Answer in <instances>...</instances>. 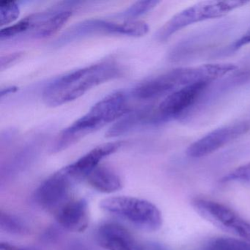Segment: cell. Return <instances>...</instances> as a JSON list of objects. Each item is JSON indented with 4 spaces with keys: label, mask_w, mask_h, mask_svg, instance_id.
Segmentation results:
<instances>
[{
    "label": "cell",
    "mask_w": 250,
    "mask_h": 250,
    "mask_svg": "<svg viewBox=\"0 0 250 250\" xmlns=\"http://www.w3.org/2000/svg\"><path fill=\"white\" fill-rule=\"evenodd\" d=\"M124 68L113 61H102L57 79L45 88L43 100L58 106L81 97L90 89L122 77Z\"/></svg>",
    "instance_id": "cell-1"
},
{
    "label": "cell",
    "mask_w": 250,
    "mask_h": 250,
    "mask_svg": "<svg viewBox=\"0 0 250 250\" xmlns=\"http://www.w3.org/2000/svg\"><path fill=\"white\" fill-rule=\"evenodd\" d=\"M128 112V96L125 93L116 92L109 95L61 133L52 146V153L65 150L83 137L120 119Z\"/></svg>",
    "instance_id": "cell-2"
},
{
    "label": "cell",
    "mask_w": 250,
    "mask_h": 250,
    "mask_svg": "<svg viewBox=\"0 0 250 250\" xmlns=\"http://www.w3.org/2000/svg\"><path fill=\"white\" fill-rule=\"evenodd\" d=\"M99 206L105 213L147 232L159 230L163 222L159 209L143 199L127 196L108 197L102 200Z\"/></svg>",
    "instance_id": "cell-3"
},
{
    "label": "cell",
    "mask_w": 250,
    "mask_h": 250,
    "mask_svg": "<svg viewBox=\"0 0 250 250\" xmlns=\"http://www.w3.org/2000/svg\"><path fill=\"white\" fill-rule=\"evenodd\" d=\"M248 3L241 0L203 1L180 11L167 21L156 33V39L161 42L169 40L177 32L201 21L215 20Z\"/></svg>",
    "instance_id": "cell-4"
},
{
    "label": "cell",
    "mask_w": 250,
    "mask_h": 250,
    "mask_svg": "<svg viewBox=\"0 0 250 250\" xmlns=\"http://www.w3.org/2000/svg\"><path fill=\"white\" fill-rule=\"evenodd\" d=\"M149 31V26L143 21H124L112 22L104 20H84L71 26L54 43L56 47L65 46L72 42L102 35H121L128 37H142Z\"/></svg>",
    "instance_id": "cell-5"
},
{
    "label": "cell",
    "mask_w": 250,
    "mask_h": 250,
    "mask_svg": "<svg viewBox=\"0 0 250 250\" xmlns=\"http://www.w3.org/2000/svg\"><path fill=\"white\" fill-rule=\"evenodd\" d=\"M191 205L200 216L216 228L250 242V222L230 208L206 199H195Z\"/></svg>",
    "instance_id": "cell-6"
},
{
    "label": "cell",
    "mask_w": 250,
    "mask_h": 250,
    "mask_svg": "<svg viewBox=\"0 0 250 250\" xmlns=\"http://www.w3.org/2000/svg\"><path fill=\"white\" fill-rule=\"evenodd\" d=\"M81 2H63L59 6L25 17L27 28L21 39H41L56 33L68 21L73 8Z\"/></svg>",
    "instance_id": "cell-7"
},
{
    "label": "cell",
    "mask_w": 250,
    "mask_h": 250,
    "mask_svg": "<svg viewBox=\"0 0 250 250\" xmlns=\"http://www.w3.org/2000/svg\"><path fill=\"white\" fill-rule=\"evenodd\" d=\"M250 131V121L243 120L213 129L190 145L187 156L194 159L205 157L240 138Z\"/></svg>",
    "instance_id": "cell-8"
},
{
    "label": "cell",
    "mask_w": 250,
    "mask_h": 250,
    "mask_svg": "<svg viewBox=\"0 0 250 250\" xmlns=\"http://www.w3.org/2000/svg\"><path fill=\"white\" fill-rule=\"evenodd\" d=\"M76 183L64 168L46 178L35 191V203L48 211L56 213L71 200V188Z\"/></svg>",
    "instance_id": "cell-9"
},
{
    "label": "cell",
    "mask_w": 250,
    "mask_h": 250,
    "mask_svg": "<svg viewBox=\"0 0 250 250\" xmlns=\"http://www.w3.org/2000/svg\"><path fill=\"white\" fill-rule=\"evenodd\" d=\"M211 83H200L178 89L168 95L157 106L164 124L178 119L189 112L206 93Z\"/></svg>",
    "instance_id": "cell-10"
},
{
    "label": "cell",
    "mask_w": 250,
    "mask_h": 250,
    "mask_svg": "<svg viewBox=\"0 0 250 250\" xmlns=\"http://www.w3.org/2000/svg\"><path fill=\"white\" fill-rule=\"evenodd\" d=\"M187 84L184 68H174L142 82L133 89L131 95L140 101L155 100L166 97Z\"/></svg>",
    "instance_id": "cell-11"
},
{
    "label": "cell",
    "mask_w": 250,
    "mask_h": 250,
    "mask_svg": "<svg viewBox=\"0 0 250 250\" xmlns=\"http://www.w3.org/2000/svg\"><path fill=\"white\" fill-rule=\"evenodd\" d=\"M157 106L147 105L128 113L120 118L106 133L107 137H116L128 134L144 127L156 126L163 124Z\"/></svg>",
    "instance_id": "cell-12"
},
{
    "label": "cell",
    "mask_w": 250,
    "mask_h": 250,
    "mask_svg": "<svg viewBox=\"0 0 250 250\" xmlns=\"http://www.w3.org/2000/svg\"><path fill=\"white\" fill-rule=\"evenodd\" d=\"M122 146L123 143L120 142L101 145L82 156L74 163L63 167L64 169L77 184L83 180L86 179L87 176L99 166L100 162L104 158L119 150Z\"/></svg>",
    "instance_id": "cell-13"
},
{
    "label": "cell",
    "mask_w": 250,
    "mask_h": 250,
    "mask_svg": "<svg viewBox=\"0 0 250 250\" xmlns=\"http://www.w3.org/2000/svg\"><path fill=\"white\" fill-rule=\"evenodd\" d=\"M96 239L106 250H143V244L122 225L106 222L98 228Z\"/></svg>",
    "instance_id": "cell-14"
},
{
    "label": "cell",
    "mask_w": 250,
    "mask_h": 250,
    "mask_svg": "<svg viewBox=\"0 0 250 250\" xmlns=\"http://www.w3.org/2000/svg\"><path fill=\"white\" fill-rule=\"evenodd\" d=\"M58 226L70 232H81L88 226L87 201L84 198L71 199L55 213Z\"/></svg>",
    "instance_id": "cell-15"
},
{
    "label": "cell",
    "mask_w": 250,
    "mask_h": 250,
    "mask_svg": "<svg viewBox=\"0 0 250 250\" xmlns=\"http://www.w3.org/2000/svg\"><path fill=\"white\" fill-rule=\"evenodd\" d=\"M89 185L102 193H113L122 188V180L119 175L107 167H96L86 178Z\"/></svg>",
    "instance_id": "cell-16"
},
{
    "label": "cell",
    "mask_w": 250,
    "mask_h": 250,
    "mask_svg": "<svg viewBox=\"0 0 250 250\" xmlns=\"http://www.w3.org/2000/svg\"><path fill=\"white\" fill-rule=\"evenodd\" d=\"M0 228L7 233L17 235H27L30 231L27 222L20 216L3 211L0 213Z\"/></svg>",
    "instance_id": "cell-17"
},
{
    "label": "cell",
    "mask_w": 250,
    "mask_h": 250,
    "mask_svg": "<svg viewBox=\"0 0 250 250\" xmlns=\"http://www.w3.org/2000/svg\"><path fill=\"white\" fill-rule=\"evenodd\" d=\"M202 250H250V242L241 238L217 237L209 240Z\"/></svg>",
    "instance_id": "cell-18"
},
{
    "label": "cell",
    "mask_w": 250,
    "mask_h": 250,
    "mask_svg": "<svg viewBox=\"0 0 250 250\" xmlns=\"http://www.w3.org/2000/svg\"><path fill=\"white\" fill-rule=\"evenodd\" d=\"M159 3H160L159 1H155V0L139 1L131 5L125 11L120 13L118 17L124 20V21H133L134 19L147 14L148 11L156 8Z\"/></svg>",
    "instance_id": "cell-19"
},
{
    "label": "cell",
    "mask_w": 250,
    "mask_h": 250,
    "mask_svg": "<svg viewBox=\"0 0 250 250\" xmlns=\"http://www.w3.org/2000/svg\"><path fill=\"white\" fill-rule=\"evenodd\" d=\"M225 184H238L250 188V162L230 171L221 179Z\"/></svg>",
    "instance_id": "cell-20"
},
{
    "label": "cell",
    "mask_w": 250,
    "mask_h": 250,
    "mask_svg": "<svg viewBox=\"0 0 250 250\" xmlns=\"http://www.w3.org/2000/svg\"><path fill=\"white\" fill-rule=\"evenodd\" d=\"M20 9L17 2L2 1L0 2V25H8L20 17Z\"/></svg>",
    "instance_id": "cell-21"
},
{
    "label": "cell",
    "mask_w": 250,
    "mask_h": 250,
    "mask_svg": "<svg viewBox=\"0 0 250 250\" xmlns=\"http://www.w3.org/2000/svg\"><path fill=\"white\" fill-rule=\"evenodd\" d=\"M250 43V28H249L239 39L234 41L233 43L229 46L232 51H236Z\"/></svg>",
    "instance_id": "cell-22"
},
{
    "label": "cell",
    "mask_w": 250,
    "mask_h": 250,
    "mask_svg": "<svg viewBox=\"0 0 250 250\" xmlns=\"http://www.w3.org/2000/svg\"><path fill=\"white\" fill-rule=\"evenodd\" d=\"M22 52H15V53L9 54L1 58V70L3 71L5 68H8L10 65L17 62L18 60L21 59L22 57Z\"/></svg>",
    "instance_id": "cell-23"
},
{
    "label": "cell",
    "mask_w": 250,
    "mask_h": 250,
    "mask_svg": "<svg viewBox=\"0 0 250 250\" xmlns=\"http://www.w3.org/2000/svg\"><path fill=\"white\" fill-rule=\"evenodd\" d=\"M0 250H38L33 247H21V246L14 245L8 242H1Z\"/></svg>",
    "instance_id": "cell-24"
},
{
    "label": "cell",
    "mask_w": 250,
    "mask_h": 250,
    "mask_svg": "<svg viewBox=\"0 0 250 250\" xmlns=\"http://www.w3.org/2000/svg\"><path fill=\"white\" fill-rule=\"evenodd\" d=\"M143 250H168L165 246L156 242H147L143 244Z\"/></svg>",
    "instance_id": "cell-25"
},
{
    "label": "cell",
    "mask_w": 250,
    "mask_h": 250,
    "mask_svg": "<svg viewBox=\"0 0 250 250\" xmlns=\"http://www.w3.org/2000/svg\"><path fill=\"white\" fill-rule=\"evenodd\" d=\"M58 230L56 228H50L47 232H45L44 238L46 241H52L58 237Z\"/></svg>",
    "instance_id": "cell-26"
},
{
    "label": "cell",
    "mask_w": 250,
    "mask_h": 250,
    "mask_svg": "<svg viewBox=\"0 0 250 250\" xmlns=\"http://www.w3.org/2000/svg\"><path fill=\"white\" fill-rule=\"evenodd\" d=\"M17 90H18V88H17V87H14V86H11V87H5V88H2V90H1V92H0L1 99L5 97V96H8V95L16 93Z\"/></svg>",
    "instance_id": "cell-27"
},
{
    "label": "cell",
    "mask_w": 250,
    "mask_h": 250,
    "mask_svg": "<svg viewBox=\"0 0 250 250\" xmlns=\"http://www.w3.org/2000/svg\"><path fill=\"white\" fill-rule=\"evenodd\" d=\"M68 250H86V249L80 243H74V244H72Z\"/></svg>",
    "instance_id": "cell-28"
}]
</instances>
